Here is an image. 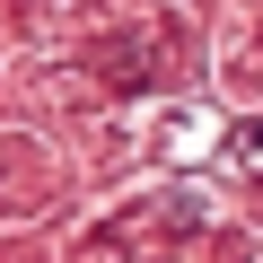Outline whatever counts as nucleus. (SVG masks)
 Here are the masks:
<instances>
[{
    "label": "nucleus",
    "instance_id": "1",
    "mask_svg": "<svg viewBox=\"0 0 263 263\" xmlns=\"http://www.w3.org/2000/svg\"><path fill=\"white\" fill-rule=\"evenodd\" d=\"M228 167L237 176H263V123H237L228 132Z\"/></svg>",
    "mask_w": 263,
    "mask_h": 263
}]
</instances>
